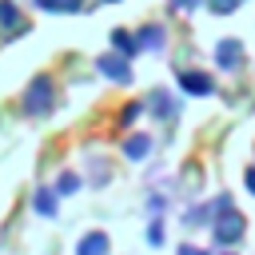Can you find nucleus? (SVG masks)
<instances>
[{"label": "nucleus", "instance_id": "f257e3e1", "mask_svg": "<svg viewBox=\"0 0 255 255\" xmlns=\"http://www.w3.org/2000/svg\"><path fill=\"white\" fill-rule=\"evenodd\" d=\"M80 255H108V235H104V231H96V235H84V243H80Z\"/></svg>", "mask_w": 255, "mask_h": 255}, {"label": "nucleus", "instance_id": "f03ea898", "mask_svg": "<svg viewBox=\"0 0 255 255\" xmlns=\"http://www.w3.org/2000/svg\"><path fill=\"white\" fill-rule=\"evenodd\" d=\"M48 96H52V84L48 80H36V104H28V112H48V104H52Z\"/></svg>", "mask_w": 255, "mask_h": 255}, {"label": "nucleus", "instance_id": "7ed1b4c3", "mask_svg": "<svg viewBox=\"0 0 255 255\" xmlns=\"http://www.w3.org/2000/svg\"><path fill=\"white\" fill-rule=\"evenodd\" d=\"M239 44H219V64H239Z\"/></svg>", "mask_w": 255, "mask_h": 255}, {"label": "nucleus", "instance_id": "20e7f679", "mask_svg": "<svg viewBox=\"0 0 255 255\" xmlns=\"http://www.w3.org/2000/svg\"><path fill=\"white\" fill-rule=\"evenodd\" d=\"M183 88L187 92H211V80L207 76H183Z\"/></svg>", "mask_w": 255, "mask_h": 255}, {"label": "nucleus", "instance_id": "39448f33", "mask_svg": "<svg viewBox=\"0 0 255 255\" xmlns=\"http://www.w3.org/2000/svg\"><path fill=\"white\" fill-rule=\"evenodd\" d=\"M104 72H108V76H116V80H124V76H128V72H124L116 60H104Z\"/></svg>", "mask_w": 255, "mask_h": 255}, {"label": "nucleus", "instance_id": "423d86ee", "mask_svg": "<svg viewBox=\"0 0 255 255\" xmlns=\"http://www.w3.org/2000/svg\"><path fill=\"white\" fill-rule=\"evenodd\" d=\"M143 151H147V139H143V135H139V139H131V143H128V155H143Z\"/></svg>", "mask_w": 255, "mask_h": 255}, {"label": "nucleus", "instance_id": "0eeeda50", "mask_svg": "<svg viewBox=\"0 0 255 255\" xmlns=\"http://www.w3.org/2000/svg\"><path fill=\"white\" fill-rule=\"evenodd\" d=\"M36 4H40V8H60L56 0H36Z\"/></svg>", "mask_w": 255, "mask_h": 255}, {"label": "nucleus", "instance_id": "6e6552de", "mask_svg": "<svg viewBox=\"0 0 255 255\" xmlns=\"http://www.w3.org/2000/svg\"><path fill=\"white\" fill-rule=\"evenodd\" d=\"M179 255H203V251H195V247H183V251H179Z\"/></svg>", "mask_w": 255, "mask_h": 255}, {"label": "nucleus", "instance_id": "1a4fd4ad", "mask_svg": "<svg viewBox=\"0 0 255 255\" xmlns=\"http://www.w3.org/2000/svg\"><path fill=\"white\" fill-rule=\"evenodd\" d=\"M247 187H251V191H255V171H247Z\"/></svg>", "mask_w": 255, "mask_h": 255}]
</instances>
